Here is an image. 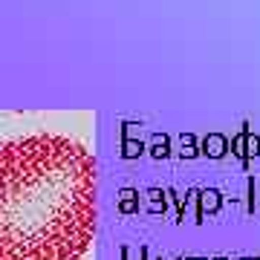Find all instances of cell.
<instances>
[{"label":"cell","mask_w":260,"mask_h":260,"mask_svg":"<svg viewBox=\"0 0 260 260\" xmlns=\"http://www.w3.org/2000/svg\"><path fill=\"white\" fill-rule=\"evenodd\" d=\"M95 237V159L70 136L0 142V260H81Z\"/></svg>","instance_id":"1"},{"label":"cell","mask_w":260,"mask_h":260,"mask_svg":"<svg viewBox=\"0 0 260 260\" xmlns=\"http://www.w3.org/2000/svg\"><path fill=\"white\" fill-rule=\"evenodd\" d=\"M205 153H211V156H223L225 153V139L223 136H211V139H205Z\"/></svg>","instance_id":"2"},{"label":"cell","mask_w":260,"mask_h":260,"mask_svg":"<svg viewBox=\"0 0 260 260\" xmlns=\"http://www.w3.org/2000/svg\"><path fill=\"white\" fill-rule=\"evenodd\" d=\"M220 208V194L217 191H205L203 194V211H217Z\"/></svg>","instance_id":"3"},{"label":"cell","mask_w":260,"mask_h":260,"mask_svg":"<svg viewBox=\"0 0 260 260\" xmlns=\"http://www.w3.org/2000/svg\"><path fill=\"white\" fill-rule=\"evenodd\" d=\"M124 200H121V211H133V200H130V197H133V191H124Z\"/></svg>","instance_id":"4"},{"label":"cell","mask_w":260,"mask_h":260,"mask_svg":"<svg viewBox=\"0 0 260 260\" xmlns=\"http://www.w3.org/2000/svg\"><path fill=\"white\" fill-rule=\"evenodd\" d=\"M217 260H225V257H217Z\"/></svg>","instance_id":"5"}]
</instances>
